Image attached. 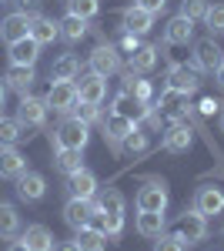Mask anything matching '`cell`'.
I'll return each instance as SVG.
<instances>
[{"label": "cell", "mask_w": 224, "mask_h": 251, "mask_svg": "<svg viewBox=\"0 0 224 251\" xmlns=\"http://www.w3.org/2000/svg\"><path fill=\"white\" fill-rule=\"evenodd\" d=\"M87 141H91V127L80 124V121L71 117V114L50 131V144H54V151H84Z\"/></svg>", "instance_id": "obj_1"}, {"label": "cell", "mask_w": 224, "mask_h": 251, "mask_svg": "<svg viewBox=\"0 0 224 251\" xmlns=\"http://www.w3.org/2000/svg\"><path fill=\"white\" fill-rule=\"evenodd\" d=\"M221 47H218V40L214 37H204V40H194L191 44V71H198V74H214L218 67H221Z\"/></svg>", "instance_id": "obj_2"}, {"label": "cell", "mask_w": 224, "mask_h": 251, "mask_svg": "<svg viewBox=\"0 0 224 251\" xmlns=\"http://www.w3.org/2000/svg\"><path fill=\"white\" fill-rule=\"evenodd\" d=\"M100 127H104V141L111 144L114 157H121V154H124V141L137 131V121L121 117V114H107L104 121H100Z\"/></svg>", "instance_id": "obj_3"}, {"label": "cell", "mask_w": 224, "mask_h": 251, "mask_svg": "<svg viewBox=\"0 0 224 251\" xmlns=\"http://www.w3.org/2000/svg\"><path fill=\"white\" fill-rule=\"evenodd\" d=\"M87 67H91V74L114 77V74H121L124 60H121V54H117L114 44H97V47L91 50V57H87Z\"/></svg>", "instance_id": "obj_4"}, {"label": "cell", "mask_w": 224, "mask_h": 251, "mask_svg": "<svg viewBox=\"0 0 224 251\" xmlns=\"http://www.w3.org/2000/svg\"><path fill=\"white\" fill-rule=\"evenodd\" d=\"M47 107L54 111V114H71L74 111V104L80 100L77 97V80H50V91H47Z\"/></svg>", "instance_id": "obj_5"}, {"label": "cell", "mask_w": 224, "mask_h": 251, "mask_svg": "<svg viewBox=\"0 0 224 251\" xmlns=\"http://www.w3.org/2000/svg\"><path fill=\"white\" fill-rule=\"evenodd\" d=\"M168 201H171L168 184L150 177L148 184L137 191V211H168Z\"/></svg>", "instance_id": "obj_6"}, {"label": "cell", "mask_w": 224, "mask_h": 251, "mask_svg": "<svg viewBox=\"0 0 224 251\" xmlns=\"http://www.w3.org/2000/svg\"><path fill=\"white\" fill-rule=\"evenodd\" d=\"M174 231L181 234L184 245H201V241L207 238V218L191 208V211H184L181 218H177V228H174Z\"/></svg>", "instance_id": "obj_7"}, {"label": "cell", "mask_w": 224, "mask_h": 251, "mask_svg": "<svg viewBox=\"0 0 224 251\" xmlns=\"http://www.w3.org/2000/svg\"><path fill=\"white\" fill-rule=\"evenodd\" d=\"M161 148L168 154H187L194 148V131H191V121H181V124H171L164 137H161Z\"/></svg>", "instance_id": "obj_8"}, {"label": "cell", "mask_w": 224, "mask_h": 251, "mask_svg": "<svg viewBox=\"0 0 224 251\" xmlns=\"http://www.w3.org/2000/svg\"><path fill=\"white\" fill-rule=\"evenodd\" d=\"M47 114H50V107H47V100L44 97H20V107H17V121L24 127H44L47 124Z\"/></svg>", "instance_id": "obj_9"}, {"label": "cell", "mask_w": 224, "mask_h": 251, "mask_svg": "<svg viewBox=\"0 0 224 251\" xmlns=\"http://www.w3.org/2000/svg\"><path fill=\"white\" fill-rule=\"evenodd\" d=\"M164 87L171 91H181V94H198V87H201V80H198V71H191L187 64H171L168 74H164Z\"/></svg>", "instance_id": "obj_10"}, {"label": "cell", "mask_w": 224, "mask_h": 251, "mask_svg": "<svg viewBox=\"0 0 224 251\" xmlns=\"http://www.w3.org/2000/svg\"><path fill=\"white\" fill-rule=\"evenodd\" d=\"M30 17H34V14H24V10L7 14V17L0 20V40L10 47V44H17V40L30 37Z\"/></svg>", "instance_id": "obj_11"}, {"label": "cell", "mask_w": 224, "mask_h": 251, "mask_svg": "<svg viewBox=\"0 0 224 251\" xmlns=\"http://www.w3.org/2000/svg\"><path fill=\"white\" fill-rule=\"evenodd\" d=\"M44 194H47V177L40 171H24L17 177V198L20 201L37 204V201H44Z\"/></svg>", "instance_id": "obj_12"}, {"label": "cell", "mask_w": 224, "mask_h": 251, "mask_svg": "<svg viewBox=\"0 0 224 251\" xmlns=\"http://www.w3.org/2000/svg\"><path fill=\"white\" fill-rule=\"evenodd\" d=\"M194 211H201L204 218H214V214L224 211V191L218 184H201L194 191Z\"/></svg>", "instance_id": "obj_13"}, {"label": "cell", "mask_w": 224, "mask_h": 251, "mask_svg": "<svg viewBox=\"0 0 224 251\" xmlns=\"http://www.w3.org/2000/svg\"><path fill=\"white\" fill-rule=\"evenodd\" d=\"M187 44H194V20L177 14L164 27V47H187Z\"/></svg>", "instance_id": "obj_14"}, {"label": "cell", "mask_w": 224, "mask_h": 251, "mask_svg": "<svg viewBox=\"0 0 224 251\" xmlns=\"http://www.w3.org/2000/svg\"><path fill=\"white\" fill-rule=\"evenodd\" d=\"M150 107H154V100L150 104H144V100H137V97H131L127 91H121V94L114 97V104H111V114H121V117H131V121H144V117L150 114Z\"/></svg>", "instance_id": "obj_15"}, {"label": "cell", "mask_w": 224, "mask_h": 251, "mask_svg": "<svg viewBox=\"0 0 224 251\" xmlns=\"http://www.w3.org/2000/svg\"><path fill=\"white\" fill-rule=\"evenodd\" d=\"M164 228H168V218H164V211H137L134 214V231L141 234V238H161L164 234Z\"/></svg>", "instance_id": "obj_16"}, {"label": "cell", "mask_w": 224, "mask_h": 251, "mask_svg": "<svg viewBox=\"0 0 224 251\" xmlns=\"http://www.w3.org/2000/svg\"><path fill=\"white\" fill-rule=\"evenodd\" d=\"M77 97L87 100V104H104V97H107V77H100V74H80Z\"/></svg>", "instance_id": "obj_17"}, {"label": "cell", "mask_w": 224, "mask_h": 251, "mask_svg": "<svg viewBox=\"0 0 224 251\" xmlns=\"http://www.w3.org/2000/svg\"><path fill=\"white\" fill-rule=\"evenodd\" d=\"M91 214H94V198H67V204H64V221L71 225V228H84V225H91Z\"/></svg>", "instance_id": "obj_18"}, {"label": "cell", "mask_w": 224, "mask_h": 251, "mask_svg": "<svg viewBox=\"0 0 224 251\" xmlns=\"http://www.w3.org/2000/svg\"><path fill=\"white\" fill-rule=\"evenodd\" d=\"M3 80H7V87H10L14 94L27 97V94H30V87H34V80H37V71H34V67L10 64V67H7V74H3Z\"/></svg>", "instance_id": "obj_19"}, {"label": "cell", "mask_w": 224, "mask_h": 251, "mask_svg": "<svg viewBox=\"0 0 224 251\" xmlns=\"http://www.w3.org/2000/svg\"><path fill=\"white\" fill-rule=\"evenodd\" d=\"M67 194H71V198H87V201H91L94 194H97V174H94L91 168L74 171L71 177H67Z\"/></svg>", "instance_id": "obj_20"}, {"label": "cell", "mask_w": 224, "mask_h": 251, "mask_svg": "<svg viewBox=\"0 0 224 251\" xmlns=\"http://www.w3.org/2000/svg\"><path fill=\"white\" fill-rule=\"evenodd\" d=\"M150 27H154V17H150L148 10H141L137 3H131V7L121 14V30H127V34H137V37H144Z\"/></svg>", "instance_id": "obj_21"}, {"label": "cell", "mask_w": 224, "mask_h": 251, "mask_svg": "<svg viewBox=\"0 0 224 251\" xmlns=\"http://www.w3.org/2000/svg\"><path fill=\"white\" fill-rule=\"evenodd\" d=\"M71 241H74L80 251H104V248H107V234H104V228H97V225H84V228H77Z\"/></svg>", "instance_id": "obj_22"}, {"label": "cell", "mask_w": 224, "mask_h": 251, "mask_svg": "<svg viewBox=\"0 0 224 251\" xmlns=\"http://www.w3.org/2000/svg\"><path fill=\"white\" fill-rule=\"evenodd\" d=\"M24 171H27V157L20 154L17 148H0V177L17 181Z\"/></svg>", "instance_id": "obj_23"}, {"label": "cell", "mask_w": 224, "mask_h": 251, "mask_svg": "<svg viewBox=\"0 0 224 251\" xmlns=\"http://www.w3.org/2000/svg\"><path fill=\"white\" fill-rule=\"evenodd\" d=\"M40 60V44L34 37H24L17 44H10V64H20V67H37Z\"/></svg>", "instance_id": "obj_24"}, {"label": "cell", "mask_w": 224, "mask_h": 251, "mask_svg": "<svg viewBox=\"0 0 224 251\" xmlns=\"http://www.w3.org/2000/svg\"><path fill=\"white\" fill-rule=\"evenodd\" d=\"M20 241L30 251H54V234H50L47 225H27L20 231Z\"/></svg>", "instance_id": "obj_25"}, {"label": "cell", "mask_w": 224, "mask_h": 251, "mask_svg": "<svg viewBox=\"0 0 224 251\" xmlns=\"http://www.w3.org/2000/svg\"><path fill=\"white\" fill-rule=\"evenodd\" d=\"M161 60V47L157 44H141L137 50L131 54V71L134 74H150Z\"/></svg>", "instance_id": "obj_26"}, {"label": "cell", "mask_w": 224, "mask_h": 251, "mask_svg": "<svg viewBox=\"0 0 224 251\" xmlns=\"http://www.w3.org/2000/svg\"><path fill=\"white\" fill-rule=\"evenodd\" d=\"M30 37L37 40L40 47H44V44H54V40L60 37V24L50 20V17H44V14H34V17H30Z\"/></svg>", "instance_id": "obj_27"}, {"label": "cell", "mask_w": 224, "mask_h": 251, "mask_svg": "<svg viewBox=\"0 0 224 251\" xmlns=\"http://www.w3.org/2000/svg\"><path fill=\"white\" fill-rule=\"evenodd\" d=\"M20 234V214L10 201H0V241H14Z\"/></svg>", "instance_id": "obj_28"}, {"label": "cell", "mask_w": 224, "mask_h": 251, "mask_svg": "<svg viewBox=\"0 0 224 251\" xmlns=\"http://www.w3.org/2000/svg\"><path fill=\"white\" fill-rule=\"evenodd\" d=\"M80 77V60L74 54H60L50 64V80H77Z\"/></svg>", "instance_id": "obj_29"}, {"label": "cell", "mask_w": 224, "mask_h": 251, "mask_svg": "<svg viewBox=\"0 0 224 251\" xmlns=\"http://www.w3.org/2000/svg\"><path fill=\"white\" fill-rule=\"evenodd\" d=\"M60 24V40H67V44H80V40L87 37V30H91V20H80V17H67L57 20Z\"/></svg>", "instance_id": "obj_30"}, {"label": "cell", "mask_w": 224, "mask_h": 251, "mask_svg": "<svg viewBox=\"0 0 224 251\" xmlns=\"http://www.w3.org/2000/svg\"><path fill=\"white\" fill-rule=\"evenodd\" d=\"M27 137V127L17 117H0V148H14Z\"/></svg>", "instance_id": "obj_31"}, {"label": "cell", "mask_w": 224, "mask_h": 251, "mask_svg": "<svg viewBox=\"0 0 224 251\" xmlns=\"http://www.w3.org/2000/svg\"><path fill=\"white\" fill-rule=\"evenodd\" d=\"M84 168V151H54V171L71 177L74 171Z\"/></svg>", "instance_id": "obj_32"}, {"label": "cell", "mask_w": 224, "mask_h": 251, "mask_svg": "<svg viewBox=\"0 0 224 251\" xmlns=\"http://www.w3.org/2000/svg\"><path fill=\"white\" fill-rule=\"evenodd\" d=\"M121 91H127L131 97H137V100H144V104H150L154 100V91H150V80H144L141 74H134V71H127L124 74V87Z\"/></svg>", "instance_id": "obj_33"}, {"label": "cell", "mask_w": 224, "mask_h": 251, "mask_svg": "<svg viewBox=\"0 0 224 251\" xmlns=\"http://www.w3.org/2000/svg\"><path fill=\"white\" fill-rule=\"evenodd\" d=\"M67 14L80 20H94L100 14V0H67Z\"/></svg>", "instance_id": "obj_34"}, {"label": "cell", "mask_w": 224, "mask_h": 251, "mask_svg": "<svg viewBox=\"0 0 224 251\" xmlns=\"http://www.w3.org/2000/svg\"><path fill=\"white\" fill-rule=\"evenodd\" d=\"M71 117H77V121L87 124V127L97 124V121H104V117H100V104H87V100H77L74 111H71Z\"/></svg>", "instance_id": "obj_35"}, {"label": "cell", "mask_w": 224, "mask_h": 251, "mask_svg": "<svg viewBox=\"0 0 224 251\" xmlns=\"http://www.w3.org/2000/svg\"><path fill=\"white\" fill-rule=\"evenodd\" d=\"M204 27L211 30V37L224 34V3H214V7H207V14H204Z\"/></svg>", "instance_id": "obj_36"}, {"label": "cell", "mask_w": 224, "mask_h": 251, "mask_svg": "<svg viewBox=\"0 0 224 251\" xmlns=\"http://www.w3.org/2000/svg\"><path fill=\"white\" fill-rule=\"evenodd\" d=\"M207 7H211V3H207V0H181V10H177V14H181V17H187V20H194V24H198V20H204Z\"/></svg>", "instance_id": "obj_37"}, {"label": "cell", "mask_w": 224, "mask_h": 251, "mask_svg": "<svg viewBox=\"0 0 224 251\" xmlns=\"http://www.w3.org/2000/svg\"><path fill=\"white\" fill-rule=\"evenodd\" d=\"M187 248V245H184V241H181V234H177V231H164V234H161V238H154V251H184Z\"/></svg>", "instance_id": "obj_38"}, {"label": "cell", "mask_w": 224, "mask_h": 251, "mask_svg": "<svg viewBox=\"0 0 224 251\" xmlns=\"http://www.w3.org/2000/svg\"><path fill=\"white\" fill-rule=\"evenodd\" d=\"M114 47H117V54H127V57H131L134 50L141 47V37H137V34H127V30H121V37H117Z\"/></svg>", "instance_id": "obj_39"}, {"label": "cell", "mask_w": 224, "mask_h": 251, "mask_svg": "<svg viewBox=\"0 0 224 251\" xmlns=\"http://www.w3.org/2000/svg\"><path fill=\"white\" fill-rule=\"evenodd\" d=\"M124 151H131V154H141V151H148V134L141 131V124H137V131H134V134L124 141Z\"/></svg>", "instance_id": "obj_40"}, {"label": "cell", "mask_w": 224, "mask_h": 251, "mask_svg": "<svg viewBox=\"0 0 224 251\" xmlns=\"http://www.w3.org/2000/svg\"><path fill=\"white\" fill-rule=\"evenodd\" d=\"M141 10H148L150 17H157V14H164L168 10V0H134Z\"/></svg>", "instance_id": "obj_41"}, {"label": "cell", "mask_w": 224, "mask_h": 251, "mask_svg": "<svg viewBox=\"0 0 224 251\" xmlns=\"http://www.w3.org/2000/svg\"><path fill=\"white\" fill-rule=\"evenodd\" d=\"M198 111H201V117H214V114H221V104H218L214 97H201Z\"/></svg>", "instance_id": "obj_42"}, {"label": "cell", "mask_w": 224, "mask_h": 251, "mask_svg": "<svg viewBox=\"0 0 224 251\" xmlns=\"http://www.w3.org/2000/svg\"><path fill=\"white\" fill-rule=\"evenodd\" d=\"M7 3H14V7L24 10V14H37L40 10V0H7Z\"/></svg>", "instance_id": "obj_43"}, {"label": "cell", "mask_w": 224, "mask_h": 251, "mask_svg": "<svg viewBox=\"0 0 224 251\" xmlns=\"http://www.w3.org/2000/svg\"><path fill=\"white\" fill-rule=\"evenodd\" d=\"M54 251H80V248H77L74 241H57V245H54Z\"/></svg>", "instance_id": "obj_44"}, {"label": "cell", "mask_w": 224, "mask_h": 251, "mask_svg": "<svg viewBox=\"0 0 224 251\" xmlns=\"http://www.w3.org/2000/svg\"><path fill=\"white\" fill-rule=\"evenodd\" d=\"M3 251H30V248H27L24 241H10V245H7V248H3Z\"/></svg>", "instance_id": "obj_45"}, {"label": "cell", "mask_w": 224, "mask_h": 251, "mask_svg": "<svg viewBox=\"0 0 224 251\" xmlns=\"http://www.w3.org/2000/svg\"><path fill=\"white\" fill-rule=\"evenodd\" d=\"M214 77H218V84H221V87H224V60H221V67L214 71Z\"/></svg>", "instance_id": "obj_46"}, {"label": "cell", "mask_w": 224, "mask_h": 251, "mask_svg": "<svg viewBox=\"0 0 224 251\" xmlns=\"http://www.w3.org/2000/svg\"><path fill=\"white\" fill-rule=\"evenodd\" d=\"M3 97H7V80L0 77V107H3Z\"/></svg>", "instance_id": "obj_47"}, {"label": "cell", "mask_w": 224, "mask_h": 251, "mask_svg": "<svg viewBox=\"0 0 224 251\" xmlns=\"http://www.w3.org/2000/svg\"><path fill=\"white\" fill-rule=\"evenodd\" d=\"M221 131H224V111H221Z\"/></svg>", "instance_id": "obj_48"}, {"label": "cell", "mask_w": 224, "mask_h": 251, "mask_svg": "<svg viewBox=\"0 0 224 251\" xmlns=\"http://www.w3.org/2000/svg\"><path fill=\"white\" fill-rule=\"evenodd\" d=\"M0 3H7V0H0Z\"/></svg>", "instance_id": "obj_49"}, {"label": "cell", "mask_w": 224, "mask_h": 251, "mask_svg": "<svg viewBox=\"0 0 224 251\" xmlns=\"http://www.w3.org/2000/svg\"><path fill=\"white\" fill-rule=\"evenodd\" d=\"M221 111H224V104H221Z\"/></svg>", "instance_id": "obj_50"}, {"label": "cell", "mask_w": 224, "mask_h": 251, "mask_svg": "<svg viewBox=\"0 0 224 251\" xmlns=\"http://www.w3.org/2000/svg\"><path fill=\"white\" fill-rule=\"evenodd\" d=\"M221 234H224V228H221Z\"/></svg>", "instance_id": "obj_51"}]
</instances>
